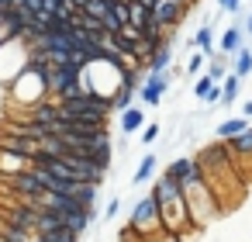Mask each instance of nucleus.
Returning a JSON list of instances; mask_svg holds the SVG:
<instances>
[{
    "mask_svg": "<svg viewBox=\"0 0 252 242\" xmlns=\"http://www.w3.org/2000/svg\"><path fill=\"white\" fill-rule=\"evenodd\" d=\"M152 197L159 204V218H162V228L176 239H190L197 228L190 221V211H187V201H183V187L169 176V173H159L152 176Z\"/></svg>",
    "mask_w": 252,
    "mask_h": 242,
    "instance_id": "1",
    "label": "nucleus"
},
{
    "mask_svg": "<svg viewBox=\"0 0 252 242\" xmlns=\"http://www.w3.org/2000/svg\"><path fill=\"white\" fill-rule=\"evenodd\" d=\"M180 187H183V201H187V211H190L193 228H204L207 221H214V218L221 214V201H218V194L211 190V183L204 180L200 170H197L190 180H183Z\"/></svg>",
    "mask_w": 252,
    "mask_h": 242,
    "instance_id": "2",
    "label": "nucleus"
},
{
    "mask_svg": "<svg viewBox=\"0 0 252 242\" xmlns=\"http://www.w3.org/2000/svg\"><path fill=\"white\" fill-rule=\"evenodd\" d=\"M7 97H11V104L14 107H25V111H32L35 104H42V101H49V83H45V73H38V69H21L11 83H7Z\"/></svg>",
    "mask_w": 252,
    "mask_h": 242,
    "instance_id": "3",
    "label": "nucleus"
},
{
    "mask_svg": "<svg viewBox=\"0 0 252 242\" xmlns=\"http://www.w3.org/2000/svg\"><path fill=\"white\" fill-rule=\"evenodd\" d=\"M128 232L135 239H145V235H156V232H166L162 228V218H159V204L156 197H142L135 207H131V218H128Z\"/></svg>",
    "mask_w": 252,
    "mask_h": 242,
    "instance_id": "4",
    "label": "nucleus"
},
{
    "mask_svg": "<svg viewBox=\"0 0 252 242\" xmlns=\"http://www.w3.org/2000/svg\"><path fill=\"white\" fill-rule=\"evenodd\" d=\"M21 69H28V42L21 35L0 42V83H11Z\"/></svg>",
    "mask_w": 252,
    "mask_h": 242,
    "instance_id": "5",
    "label": "nucleus"
},
{
    "mask_svg": "<svg viewBox=\"0 0 252 242\" xmlns=\"http://www.w3.org/2000/svg\"><path fill=\"white\" fill-rule=\"evenodd\" d=\"M176 66H169L166 73H145L142 76V87L135 90V97L145 104V107H156V104H162V97H166V90L173 87V80H176Z\"/></svg>",
    "mask_w": 252,
    "mask_h": 242,
    "instance_id": "6",
    "label": "nucleus"
},
{
    "mask_svg": "<svg viewBox=\"0 0 252 242\" xmlns=\"http://www.w3.org/2000/svg\"><path fill=\"white\" fill-rule=\"evenodd\" d=\"M187 14H190V7L183 0H156V7H152V18L162 25V32H176Z\"/></svg>",
    "mask_w": 252,
    "mask_h": 242,
    "instance_id": "7",
    "label": "nucleus"
},
{
    "mask_svg": "<svg viewBox=\"0 0 252 242\" xmlns=\"http://www.w3.org/2000/svg\"><path fill=\"white\" fill-rule=\"evenodd\" d=\"M242 45H245V32H242V25L231 21V25L218 35V52H221V56H235Z\"/></svg>",
    "mask_w": 252,
    "mask_h": 242,
    "instance_id": "8",
    "label": "nucleus"
},
{
    "mask_svg": "<svg viewBox=\"0 0 252 242\" xmlns=\"http://www.w3.org/2000/svg\"><path fill=\"white\" fill-rule=\"evenodd\" d=\"M25 170H32V159H28V156H18V152L0 149V173H4V180H7V176H18V173H25Z\"/></svg>",
    "mask_w": 252,
    "mask_h": 242,
    "instance_id": "9",
    "label": "nucleus"
},
{
    "mask_svg": "<svg viewBox=\"0 0 252 242\" xmlns=\"http://www.w3.org/2000/svg\"><path fill=\"white\" fill-rule=\"evenodd\" d=\"M224 145H228V152H231V159H235V163L252 159V125H249L245 132H238L235 138H228Z\"/></svg>",
    "mask_w": 252,
    "mask_h": 242,
    "instance_id": "10",
    "label": "nucleus"
},
{
    "mask_svg": "<svg viewBox=\"0 0 252 242\" xmlns=\"http://www.w3.org/2000/svg\"><path fill=\"white\" fill-rule=\"evenodd\" d=\"M142 128H145V107H142V104L125 107V111H121V132H125V135H135V132H142Z\"/></svg>",
    "mask_w": 252,
    "mask_h": 242,
    "instance_id": "11",
    "label": "nucleus"
},
{
    "mask_svg": "<svg viewBox=\"0 0 252 242\" xmlns=\"http://www.w3.org/2000/svg\"><path fill=\"white\" fill-rule=\"evenodd\" d=\"M166 173H169L176 183H183V180H190V176L197 173V159H193V156H180V159H173V163L166 166Z\"/></svg>",
    "mask_w": 252,
    "mask_h": 242,
    "instance_id": "12",
    "label": "nucleus"
},
{
    "mask_svg": "<svg viewBox=\"0 0 252 242\" xmlns=\"http://www.w3.org/2000/svg\"><path fill=\"white\" fill-rule=\"evenodd\" d=\"M190 45H193V49H200L207 59H211V56H218V49H214V28H211V25H200V28L193 32Z\"/></svg>",
    "mask_w": 252,
    "mask_h": 242,
    "instance_id": "13",
    "label": "nucleus"
},
{
    "mask_svg": "<svg viewBox=\"0 0 252 242\" xmlns=\"http://www.w3.org/2000/svg\"><path fill=\"white\" fill-rule=\"evenodd\" d=\"M0 242H35V232H28V228H21V225H14V221H0Z\"/></svg>",
    "mask_w": 252,
    "mask_h": 242,
    "instance_id": "14",
    "label": "nucleus"
},
{
    "mask_svg": "<svg viewBox=\"0 0 252 242\" xmlns=\"http://www.w3.org/2000/svg\"><path fill=\"white\" fill-rule=\"evenodd\" d=\"M238 94H242V80H238L235 73H228V76L221 80V101H218V104H221V107H231V104L238 101Z\"/></svg>",
    "mask_w": 252,
    "mask_h": 242,
    "instance_id": "15",
    "label": "nucleus"
},
{
    "mask_svg": "<svg viewBox=\"0 0 252 242\" xmlns=\"http://www.w3.org/2000/svg\"><path fill=\"white\" fill-rule=\"evenodd\" d=\"M231 73H235L238 80H245V76L252 73V45H242V49L231 56Z\"/></svg>",
    "mask_w": 252,
    "mask_h": 242,
    "instance_id": "16",
    "label": "nucleus"
},
{
    "mask_svg": "<svg viewBox=\"0 0 252 242\" xmlns=\"http://www.w3.org/2000/svg\"><path fill=\"white\" fill-rule=\"evenodd\" d=\"M249 128V121L245 118H224V121H218V128H214V135L221 138V142H228V138H235L238 132H245Z\"/></svg>",
    "mask_w": 252,
    "mask_h": 242,
    "instance_id": "17",
    "label": "nucleus"
},
{
    "mask_svg": "<svg viewBox=\"0 0 252 242\" xmlns=\"http://www.w3.org/2000/svg\"><path fill=\"white\" fill-rule=\"evenodd\" d=\"M156 166H159V156H156V152H145V156L138 159V170H135L131 183H145V180H152V176H156Z\"/></svg>",
    "mask_w": 252,
    "mask_h": 242,
    "instance_id": "18",
    "label": "nucleus"
},
{
    "mask_svg": "<svg viewBox=\"0 0 252 242\" xmlns=\"http://www.w3.org/2000/svg\"><path fill=\"white\" fill-rule=\"evenodd\" d=\"M35 242H80V235L63 225V228H52V232H35Z\"/></svg>",
    "mask_w": 252,
    "mask_h": 242,
    "instance_id": "19",
    "label": "nucleus"
},
{
    "mask_svg": "<svg viewBox=\"0 0 252 242\" xmlns=\"http://www.w3.org/2000/svg\"><path fill=\"white\" fill-rule=\"evenodd\" d=\"M149 21H152V11H149V7H142V4H128V25H131V28L142 32Z\"/></svg>",
    "mask_w": 252,
    "mask_h": 242,
    "instance_id": "20",
    "label": "nucleus"
},
{
    "mask_svg": "<svg viewBox=\"0 0 252 242\" xmlns=\"http://www.w3.org/2000/svg\"><path fill=\"white\" fill-rule=\"evenodd\" d=\"M131 101H135V87H121L114 97H111V111H125V107H131Z\"/></svg>",
    "mask_w": 252,
    "mask_h": 242,
    "instance_id": "21",
    "label": "nucleus"
},
{
    "mask_svg": "<svg viewBox=\"0 0 252 242\" xmlns=\"http://www.w3.org/2000/svg\"><path fill=\"white\" fill-rule=\"evenodd\" d=\"M204 66H207V56H204V52H200V49H197V52H193V56H190V59H187V66H183V69H187V73H190V76H197V73H200V69H204Z\"/></svg>",
    "mask_w": 252,
    "mask_h": 242,
    "instance_id": "22",
    "label": "nucleus"
},
{
    "mask_svg": "<svg viewBox=\"0 0 252 242\" xmlns=\"http://www.w3.org/2000/svg\"><path fill=\"white\" fill-rule=\"evenodd\" d=\"M83 14L104 18V14H107V0H87V4H83Z\"/></svg>",
    "mask_w": 252,
    "mask_h": 242,
    "instance_id": "23",
    "label": "nucleus"
},
{
    "mask_svg": "<svg viewBox=\"0 0 252 242\" xmlns=\"http://www.w3.org/2000/svg\"><path fill=\"white\" fill-rule=\"evenodd\" d=\"M218 11H224V14H242V0H218Z\"/></svg>",
    "mask_w": 252,
    "mask_h": 242,
    "instance_id": "24",
    "label": "nucleus"
},
{
    "mask_svg": "<svg viewBox=\"0 0 252 242\" xmlns=\"http://www.w3.org/2000/svg\"><path fill=\"white\" fill-rule=\"evenodd\" d=\"M156 138H159V125H145L142 128V145H152Z\"/></svg>",
    "mask_w": 252,
    "mask_h": 242,
    "instance_id": "25",
    "label": "nucleus"
},
{
    "mask_svg": "<svg viewBox=\"0 0 252 242\" xmlns=\"http://www.w3.org/2000/svg\"><path fill=\"white\" fill-rule=\"evenodd\" d=\"M118 211H121V197H114V201L107 204V211H104V221H111V218H118Z\"/></svg>",
    "mask_w": 252,
    "mask_h": 242,
    "instance_id": "26",
    "label": "nucleus"
},
{
    "mask_svg": "<svg viewBox=\"0 0 252 242\" xmlns=\"http://www.w3.org/2000/svg\"><path fill=\"white\" fill-rule=\"evenodd\" d=\"M242 118H252V101H245V104H242Z\"/></svg>",
    "mask_w": 252,
    "mask_h": 242,
    "instance_id": "27",
    "label": "nucleus"
},
{
    "mask_svg": "<svg viewBox=\"0 0 252 242\" xmlns=\"http://www.w3.org/2000/svg\"><path fill=\"white\" fill-rule=\"evenodd\" d=\"M183 4H187V7H190V11H193V7H197V4H200V0H183Z\"/></svg>",
    "mask_w": 252,
    "mask_h": 242,
    "instance_id": "28",
    "label": "nucleus"
},
{
    "mask_svg": "<svg viewBox=\"0 0 252 242\" xmlns=\"http://www.w3.org/2000/svg\"><path fill=\"white\" fill-rule=\"evenodd\" d=\"M128 4H138V0H128Z\"/></svg>",
    "mask_w": 252,
    "mask_h": 242,
    "instance_id": "29",
    "label": "nucleus"
},
{
    "mask_svg": "<svg viewBox=\"0 0 252 242\" xmlns=\"http://www.w3.org/2000/svg\"><path fill=\"white\" fill-rule=\"evenodd\" d=\"M56 4H66V0H56Z\"/></svg>",
    "mask_w": 252,
    "mask_h": 242,
    "instance_id": "30",
    "label": "nucleus"
}]
</instances>
